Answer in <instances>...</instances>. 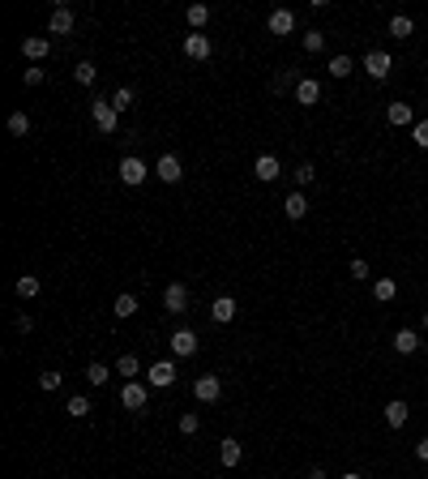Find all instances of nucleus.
<instances>
[{"label": "nucleus", "instance_id": "nucleus-1", "mask_svg": "<svg viewBox=\"0 0 428 479\" xmlns=\"http://www.w3.org/2000/svg\"><path fill=\"white\" fill-rule=\"evenodd\" d=\"M90 116H94V129H99V133H116L120 112L112 107V98H94V103H90Z\"/></svg>", "mask_w": 428, "mask_h": 479}, {"label": "nucleus", "instance_id": "nucleus-2", "mask_svg": "<svg viewBox=\"0 0 428 479\" xmlns=\"http://www.w3.org/2000/svg\"><path fill=\"white\" fill-rule=\"evenodd\" d=\"M176 376H180V372H176V360H159V364H150V368H146V381L155 385V390L176 385Z\"/></svg>", "mask_w": 428, "mask_h": 479}, {"label": "nucleus", "instance_id": "nucleus-3", "mask_svg": "<svg viewBox=\"0 0 428 479\" xmlns=\"http://www.w3.org/2000/svg\"><path fill=\"white\" fill-rule=\"evenodd\" d=\"M364 69H368V78H373V82H386V78H390V69H394V60H390V52L373 47V52L364 56Z\"/></svg>", "mask_w": 428, "mask_h": 479}, {"label": "nucleus", "instance_id": "nucleus-4", "mask_svg": "<svg viewBox=\"0 0 428 479\" xmlns=\"http://www.w3.org/2000/svg\"><path fill=\"white\" fill-rule=\"evenodd\" d=\"M146 175H150V167H146L137 155H124V159H120V180L129 184V189H137V184L146 180Z\"/></svg>", "mask_w": 428, "mask_h": 479}, {"label": "nucleus", "instance_id": "nucleus-5", "mask_svg": "<svg viewBox=\"0 0 428 479\" xmlns=\"http://www.w3.org/2000/svg\"><path fill=\"white\" fill-rule=\"evenodd\" d=\"M193 398L197 402H219L223 398V381H219V376H197V381H193Z\"/></svg>", "mask_w": 428, "mask_h": 479}, {"label": "nucleus", "instance_id": "nucleus-6", "mask_svg": "<svg viewBox=\"0 0 428 479\" xmlns=\"http://www.w3.org/2000/svg\"><path fill=\"white\" fill-rule=\"evenodd\" d=\"M253 175H257L262 184H274V180L283 175V163L274 159V155H257V163H253Z\"/></svg>", "mask_w": 428, "mask_h": 479}, {"label": "nucleus", "instance_id": "nucleus-7", "mask_svg": "<svg viewBox=\"0 0 428 479\" xmlns=\"http://www.w3.org/2000/svg\"><path fill=\"white\" fill-rule=\"evenodd\" d=\"M163 304H167V313H176V317L189 313V287H185V283H171V287L163 291Z\"/></svg>", "mask_w": 428, "mask_h": 479}, {"label": "nucleus", "instance_id": "nucleus-8", "mask_svg": "<svg viewBox=\"0 0 428 479\" xmlns=\"http://www.w3.org/2000/svg\"><path fill=\"white\" fill-rule=\"evenodd\" d=\"M296 103L300 107H313V103H321V82H313V78H300V86H296Z\"/></svg>", "mask_w": 428, "mask_h": 479}, {"label": "nucleus", "instance_id": "nucleus-9", "mask_svg": "<svg viewBox=\"0 0 428 479\" xmlns=\"http://www.w3.org/2000/svg\"><path fill=\"white\" fill-rule=\"evenodd\" d=\"M120 402H124L129 411H146V385L124 381V385H120Z\"/></svg>", "mask_w": 428, "mask_h": 479}, {"label": "nucleus", "instance_id": "nucleus-10", "mask_svg": "<svg viewBox=\"0 0 428 479\" xmlns=\"http://www.w3.org/2000/svg\"><path fill=\"white\" fill-rule=\"evenodd\" d=\"M266 31H270V35H291V31H296V13H291V9H274L270 21H266Z\"/></svg>", "mask_w": 428, "mask_h": 479}, {"label": "nucleus", "instance_id": "nucleus-11", "mask_svg": "<svg viewBox=\"0 0 428 479\" xmlns=\"http://www.w3.org/2000/svg\"><path fill=\"white\" fill-rule=\"evenodd\" d=\"M210 52H214V47H210L206 35H185V56L189 60H210Z\"/></svg>", "mask_w": 428, "mask_h": 479}, {"label": "nucleus", "instance_id": "nucleus-12", "mask_svg": "<svg viewBox=\"0 0 428 479\" xmlns=\"http://www.w3.org/2000/svg\"><path fill=\"white\" fill-rule=\"evenodd\" d=\"M73 21H78V17H73V9H52V17H47V35H69L73 31Z\"/></svg>", "mask_w": 428, "mask_h": 479}, {"label": "nucleus", "instance_id": "nucleus-13", "mask_svg": "<svg viewBox=\"0 0 428 479\" xmlns=\"http://www.w3.org/2000/svg\"><path fill=\"white\" fill-rule=\"evenodd\" d=\"M155 175H159L163 184H176V180L185 175V167H180V159H176V155H163V159H159V167H155Z\"/></svg>", "mask_w": 428, "mask_h": 479}, {"label": "nucleus", "instance_id": "nucleus-14", "mask_svg": "<svg viewBox=\"0 0 428 479\" xmlns=\"http://www.w3.org/2000/svg\"><path fill=\"white\" fill-rule=\"evenodd\" d=\"M47 52H52V43H47L43 35H26V39H22V56H26V60H43Z\"/></svg>", "mask_w": 428, "mask_h": 479}, {"label": "nucleus", "instance_id": "nucleus-15", "mask_svg": "<svg viewBox=\"0 0 428 479\" xmlns=\"http://www.w3.org/2000/svg\"><path fill=\"white\" fill-rule=\"evenodd\" d=\"M283 214H287L291 223H300V218L309 214V197L300 193V189H296V193H287V201H283Z\"/></svg>", "mask_w": 428, "mask_h": 479}, {"label": "nucleus", "instance_id": "nucleus-16", "mask_svg": "<svg viewBox=\"0 0 428 479\" xmlns=\"http://www.w3.org/2000/svg\"><path fill=\"white\" fill-rule=\"evenodd\" d=\"M171 351H176L180 360H185V356H197V334H193V330H176V334H171Z\"/></svg>", "mask_w": 428, "mask_h": 479}, {"label": "nucleus", "instance_id": "nucleus-17", "mask_svg": "<svg viewBox=\"0 0 428 479\" xmlns=\"http://www.w3.org/2000/svg\"><path fill=\"white\" fill-rule=\"evenodd\" d=\"M240 458H244V445H240V441H232V437L219 441V462H223V467H240Z\"/></svg>", "mask_w": 428, "mask_h": 479}, {"label": "nucleus", "instance_id": "nucleus-18", "mask_svg": "<svg viewBox=\"0 0 428 479\" xmlns=\"http://www.w3.org/2000/svg\"><path fill=\"white\" fill-rule=\"evenodd\" d=\"M420 347H424V338L416 330H398L394 334V351H398V356H411V351H420Z\"/></svg>", "mask_w": 428, "mask_h": 479}, {"label": "nucleus", "instance_id": "nucleus-19", "mask_svg": "<svg viewBox=\"0 0 428 479\" xmlns=\"http://www.w3.org/2000/svg\"><path fill=\"white\" fill-rule=\"evenodd\" d=\"M386 120L398 124V129H407V124H416V112H411V103H390V107H386Z\"/></svg>", "mask_w": 428, "mask_h": 479}, {"label": "nucleus", "instance_id": "nucleus-20", "mask_svg": "<svg viewBox=\"0 0 428 479\" xmlns=\"http://www.w3.org/2000/svg\"><path fill=\"white\" fill-rule=\"evenodd\" d=\"M210 317H214L219 325H228V321L236 317V299H232V295H219L214 304H210Z\"/></svg>", "mask_w": 428, "mask_h": 479}, {"label": "nucleus", "instance_id": "nucleus-21", "mask_svg": "<svg viewBox=\"0 0 428 479\" xmlns=\"http://www.w3.org/2000/svg\"><path fill=\"white\" fill-rule=\"evenodd\" d=\"M407 419H411V411H407V402H402V398L386 402V424H390V428H402Z\"/></svg>", "mask_w": 428, "mask_h": 479}, {"label": "nucleus", "instance_id": "nucleus-22", "mask_svg": "<svg viewBox=\"0 0 428 479\" xmlns=\"http://www.w3.org/2000/svg\"><path fill=\"white\" fill-rule=\"evenodd\" d=\"M185 17H189L193 35H201V31H206V21H210V5H189V9H185Z\"/></svg>", "mask_w": 428, "mask_h": 479}, {"label": "nucleus", "instance_id": "nucleus-23", "mask_svg": "<svg viewBox=\"0 0 428 479\" xmlns=\"http://www.w3.org/2000/svg\"><path fill=\"white\" fill-rule=\"evenodd\" d=\"M22 299H35L39 291H43V283H39V274H22V279H17V287H13Z\"/></svg>", "mask_w": 428, "mask_h": 479}, {"label": "nucleus", "instance_id": "nucleus-24", "mask_svg": "<svg viewBox=\"0 0 428 479\" xmlns=\"http://www.w3.org/2000/svg\"><path fill=\"white\" fill-rule=\"evenodd\" d=\"M411 31H416V21H411L407 13H394V17H390V35H394V39H407Z\"/></svg>", "mask_w": 428, "mask_h": 479}, {"label": "nucleus", "instance_id": "nucleus-25", "mask_svg": "<svg viewBox=\"0 0 428 479\" xmlns=\"http://www.w3.org/2000/svg\"><path fill=\"white\" fill-rule=\"evenodd\" d=\"M137 368H142V364H137V356H133V351H124V356L116 360V372L124 376V381H133V376H137Z\"/></svg>", "mask_w": 428, "mask_h": 479}, {"label": "nucleus", "instance_id": "nucleus-26", "mask_svg": "<svg viewBox=\"0 0 428 479\" xmlns=\"http://www.w3.org/2000/svg\"><path fill=\"white\" fill-rule=\"evenodd\" d=\"M373 295L382 299V304H390V299L398 295V283H394V279H377V283H373Z\"/></svg>", "mask_w": 428, "mask_h": 479}, {"label": "nucleus", "instance_id": "nucleus-27", "mask_svg": "<svg viewBox=\"0 0 428 479\" xmlns=\"http://www.w3.org/2000/svg\"><path fill=\"white\" fill-rule=\"evenodd\" d=\"M94 78H99V69L90 60H82L78 69H73V82H78V86H94Z\"/></svg>", "mask_w": 428, "mask_h": 479}, {"label": "nucleus", "instance_id": "nucleus-28", "mask_svg": "<svg viewBox=\"0 0 428 479\" xmlns=\"http://www.w3.org/2000/svg\"><path fill=\"white\" fill-rule=\"evenodd\" d=\"M9 133H13V137H26V133H31V116H26V112H13V116H9Z\"/></svg>", "mask_w": 428, "mask_h": 479}, {"label": "nucleus", "instance_id": "nucleus-29", "mask_svg": "<svg viewBox=\"0 0 428 479\" xmlns=\"http://www.w3.org/2000/svg\"><path fill=\"white\" fill-rule=\"evenodd\" d=\"M112 308H116V317H133V313H137V295H129V291L116 295V304H112Z\"/></svg>", "mask_w": 428, "mask_h": 479}, {"label": "nucleus", "instance_id": "nucleus-30", "mask_svg": "<svg viewBox=\"0 0 428 479\" xmlns=\"http://www.w3.org/2000/svg\"><path fill=\"white\" fill-rule=\"evenodd\" d=\"M65 411H69L73 419H86V415H90V398H82V394H73V398H69V407H65Z\"/></svg>", "mask_w": 428, "mask_h": 479}, {"label": "nucleus", "instance_id": "nucleus-31", "mask_svg": "<svg viewBox=\"0 0 428 479\" xmlns=\"http://www.w3.org/2000/svg\"><path fill=\"white\" fill-rule=\"evenodd\" d=\"M296 86H300V82L291 78V73H287V69H283V73H279V78H274V82H270V90H274V94H287V90L296 94Z\"/></svg>", "mask_w": 428, "mask_h": 479}, {"label": "nucleus", "instance_id": "nucleus-32", "mask_svg": "<svg viewBox=\"0 0 428 479\" xmlns=\"http://www.w3.org/2000/svg\"><path fill=\"white\" fill-rule=\"evenodd\" d=\"M133 98H137V94H133L129 86H120V90L112 94V107H116V112H129V107H133Z\"/></svg>", "mask_w": 428, "mask_h": 479}, {"label": "nucleus", "instance_id": "nucleus-33", "mask_svg": "<svg viewBox=\"0 0 428 479\" xmlns=\"http://www.w3.org/2000/svg\"><path fill=\"white\" fill-rule=\"evenodd\" d=\"M291 175H296V189H305V184H313V180H317V167H313V163H300Z\"/></svg>", "mask_w": 428, "mask_h": 479}, {"label": "nucleus", "instance_id": "nucleus-34", "mask_svg": "<svg viewBox=\"0 0 428 479\" xmlns=\"http://www.w3.org/2000/svg\"><path fill=\"white\" fill-rule=\"evenodd\" d=\"M108 376H112L108 364H90V368H86V381H90V385H108Z\"/></svg>", "mask_w": 428, "mask_h": 479}, {"label": "nucleus", "instance_id": "nucleus-35", "mask_svg": "<svg viewBox=\"0 0 428 479\" xmlns=\"http://www.w3.org/2000/svg\"><path fill=\"white\" fill-rule=\"evenodd\" d=\"M351 69H356V64H351V56H334V60H330V78H351Z\"/></svg>", "mask_w": 428, "mask_h": 479}, {"label": "nucleus", "instance_id": "nucleus-36", "mask_svg": "<svg viewBox=\"0 0 428 479\" xmlns=\"http://www.w3.org/2000/svg\"><path fill=\"white\" fill-rule=\"evenodd\" d=\"M60 381H65V376H60L56 368H47V372H39V390H60Z\"/></svg>", "mask_w": 428, "mask_h": 479}, {"label": "nucleus", "instance_id": "nucleus-37", "mask_svg": "<svg viewBox=\"0 0 428 479\" xmlns=\"http://www.w3.org/2000/svg\"><path fill=\"white\" fill-rule=\"evenodd\" d=\"M197 428H201V415H197V411H185V415H180V433H185V437H193Z\"/></svg>", "mask_w": 428, "mask_h": 479}, {"label": "nucleus", "instance_id": "nucleus-38", "mask_svg": "<svg viewBox=\"0 0 428 479\" xmlns=\"http://www.w3.org/2000/svg\"><path fill=\"white\" fill-rule=\"evenodd\" d=\"M411 141H416L420 150H428V120H416V124H411Z\"/></svg>", "mask_w": 428, "mask_h": 479}, {"label": "nucleus", "instance_id": "nucleus-39", "mask_svg": "<svg viewBox=\"0 0 428 479\" xmlns=\"http://www.w3.org/2000/svg\"><path fill=\"white\" fill-rule=\"evenodd\" d=\"M347 274H351L356 283H368V261H364V257H356V261L347 265Z\"/></svg>", "mask_w": 428, "mask_h": 479}, {"label": "nucleus", "instance_id": "nucleus-40", "mask_svg": "<svg viewBox=\"0 0 428 479\" xmlns=\"http://www.w3.org/2000/svg\"><path fill=\"white\" fill-rule=\"evenodd\" d=\"M325 47V35L321 31H305V52H321Z\"/></svg>", "mask_w": 428, "mask_h": 479}, {"label": "nucleus", "instance_id": "nucleus-41", "mask_svg": "<svg viewBox=\"0 0 428 479\" xmlns=\"http://www.w3.org/2000/svg\"><path fill=\"white\" fill-rule=\"evenodd\" d=\"M22 82H26V86H43V69H26V73H22Z\"/></svg>", "mask_w": 428, "mask_h": 479}, {"label": "nucleus", "instance_id": "nucleus-42", "mask_svg": "<svg viewBox=\"0 0 428 479\" xmlns=\"http://www.w3.org/2000/svg\"><path fill=\"white\" fill-rule=\"evenodd\" d=\"M13 325H17V330H22V334H31V330H35V317H26V313H22V317H17Z\"/></svg>", "mask_w": 428, "mask_h": 479}, {"label": "nucleus", "instance_id": "nucleus-43", "mask_svg": "<svg viewBox=\"0 0 428 479\" xmlns=\"http://www.w3.org/2000/svg\"><path fill=\"white\" fill-rule=\"evenodd\" d=\"M416 458H420V462H428V437H420V441H416Z\"/></svg>", "mask_w": 428, "mask_h": 479}, {"label": "nucleus", "instance_id": "nucleus-44", "mask_svg": "<svg viewBox=\"0 0 428 479\" xmlns=\"http://www.w3.org/2000/svg\"><path fill=\"white\" fill-rule=\"evenodd\" d=\"M309 479H325V471H321V467H313V471H309Z\"/></svg>", "mask_w": 428, "mask_h": 479}, {"label": "nucleus", "instance_id": "nucleus-45", "mask_svg": "<svg viewBox=\"0 0 428 479\" xmlns=\"http://www.w3.org/2000/svg\"><path fill=\"white\" fill-rule=\"evenodd\" d=\"M343 479H364V475H356V471H351V475H343Z\"/></svg>", "mask_w": 428, "mask_h": 479}, {"label": "nucleus", "instance_id": "nucleus-46", "mask_svg": "<svg viewBox=\"0 0 428 479\" xmlns=\"http://www.w3.org/2000/svg\"><path fill=\"white\" fill-rule=\"evenodd\" d=\"M420 325H424V330H428V313H424V317H420Z\"/></svg>", "mask_w": 428, "mask_h": 479}, {"label": "nucleus", "instance_id": "nucleus-47", "mask_svg": "<svg viewBox=\"0 0 428 479\" xmlns=\"http://www.w3.org/2000/svg\"><path fill=\"white\" fill-rule=\"evenodd\" d=\"M424 351H428V342H424Z\"/></svg>", "mask_w": 428, "mask_h": 479}]
</instances>
